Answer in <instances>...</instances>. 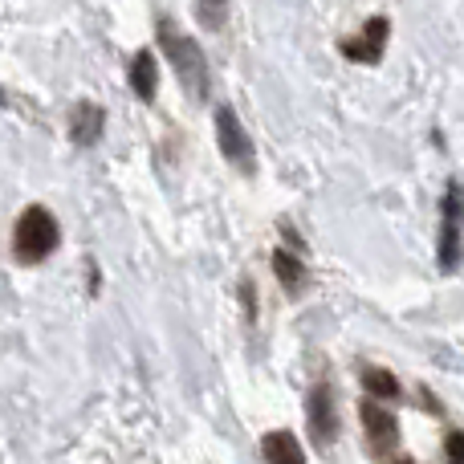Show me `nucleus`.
Returning a JSON list of instances; mask_svg holds the SVG:
<instances>
[{
	"label": "nucleus",
	"mask_w": 464,
	"mask_h": 464,
	"mask_svg": "<svg viewBox=\"0 0 464 464\" xmlns=\"http://www.w3.org/2000/svg\"><path fill=\"white\" fill-rule=\"evenodd\" d=\"M130 90H135V98H143V102H151L155 90H160V70H155L151 49H139V53L130 57Z\"/></svg>",
	"instance_id": "1a4fd4ad"
},
{
	"label": "nucleus",
	"mask_w": 464,
	"mask_h": 464,
	"mask_svg": "<svg viewBox=\"0 0 464 464\" xmlns=\"http://www.w3.org/2000/svg\"><path fill=\"white\" fill-rule=\"evenodd\" d=\"M359 416H362V428H367V449L375 452V457L395 452V444H400V420H395L392 411H387L383 403H375V400L362 403Z\"/></svg>",
	"instance_id": "39448f33"
},
{
	"label": "nucleus",
	"mask_w": 464,
	"mask_h": 464,
	"mask_svg": "<svg viewBox=\"0 0 464 464\" xmlns=\"http://www.w3.org/2000/svg\"><path fill=\"white\" fill-rule=\"evenodd\" d=\"M362 387H367L375 400H400V379L383 367H367L362 371Z\"/></svg>",
	"instance_id": "f8f14e48"
},
{
	"label": "nucleus",
	"mask_w": 464,
	"mask_h": 464,
	"mask_svg": "<svg viewBox=\"0 0 464 464\" xmlns=\"http://www.w3.org/2000/svg\"><path fill=\"white\" fill-rule=\"evenodd\" d=\"M449 457H452V460H464V436H460V432L449 436Z\"/></svg>",
	"instance_id": "4468645a"
},
{
	"label": "nucleus",
	"mask_w": 464,
	"mask_h": 464,
	"mask_svg": "<svg viewBox=\"0 0 464 464\" xmlns=\"http://www.w3.org/2000/svg\"><path fill=\"white\" fill-rule=\"evenodd\" d=\"M196 16L204 29H220L228 16V0H196Z\"/></svg>",
	"instance_id": "ddd939ff"
},
{
	"label": "nucleus",
	"mask_w": 464,
	"mask_h": 464,
	"mask_svg": "<svg viewBox=\"0 0 464 464\" xmlns=\"http://www.w3.org/2000/svg\"><path fill=\"white\" fill-rule=\"evenodd\" d=\"M261 457H265V460L302 464V460H305V452H302V444H297L289 432H269V436L261 440Z\"/></svg>",
	"instance_id": "9b49d317"
},
{
	"label": "nucleus",
	"mask_w": 464,
	"mask_h": 464,
	"mask_svg": "<svg viewBox=\"0 0 464 464\" xmlns=\"http://www.w3.org/2000/svg\"><path fill=\"white\" fill-rule=\"evenodd\" d=\"M305 420H310V436L318 449H330L338 436V408H334V392L326 383H318L305 395Z\"/></svg>",
	"instance_id": "20e7f679"
},
{
	"label": "nucleus",
	"mask_w": 464,
	"mask_h": 464,
	"mask_svg": "<svg viewBox=\"0 0 464 464\" xmlns=\"http://www.w3.org/2000/svg\"><path fill=\"white\" fill-rule=\"evenodd\" d=\"M464 192L449 188L444 196V225H440V269H457L460 265V217H464Z\"/></svg>",
	"instance_id": "423d86ee"
},
{
	"label": "nucleus",
	"mask_w": 464,
	"mask_h": 464,
	"mask_svg": "<svg viewBox=\"0 0 464 464\" xmlns=\"http://www.w3.org/2000/svg\"><path fill=\"white\" fill-rule=\"evenodd\" d=\"M273 273H277V281L289 289V294H302L305 277H310V269H305L294 253H285V248H277V253H273Z\"/></svg>",
	"instance_id": "9d476101"
},
{
	"label": "nucleus",
	"mask_w": 464,
	"mask_h": 464,
	"mask_svg": "<svg viewBox=\"0 0 464 464\" xmlns=\"http://www.w3.org/2000/svg\"><path fill=\"white\" fill-rule=\"evenodd\" d=\"M0 106H5V90H0Z\"/></svg>",
	"instance_id": "2eb2a0df"
},
{
	"label": "nucleus",
	"mask_w": 464,
	"mask_h": 464,
	"mask_svg": "<svg viewBox=\"0 0 464 464\" xmlns=\"http://www.w3.org/2000/svg\"><path fill=\"white\" fill-rule=\"evenodd\" d=\"M387 33H392V24H387V16H371V21L362 24V37H346L338 49H343V57H351V62L375 65L379 57H383Z\"/></svg>",
	"instance_id": "0eeeda50"
},
{
	"label": "nucleus",
	"mask_w": 464,
	"mask_h": 464,
	"mask_svg": "<svg viewBox=\"0 0 464 464\" xmlns=\"http://www.w3.org/2000/svg\"><path fill=\"white\" fill-rule=\"evenodd\" d=\"M160 45H163V53H168V62L176 65V73L188 86V94L204 102V98H208V57H204L200 41L179 33L171 21H160Z\"/></svg>",
	"instance_id": "f257e3e1"
},
{
	"label": "nucleus",
	"mask_w": 464,
	"mask_h": 464,
	"mask_svg": "<svg viewBox=\"0 0 464 464\" xmlns=\"http://www.w3.org/2000/svg\"><path fill=\"white\" fill-rule=\"evenodd\" d=\"M217 143H220V155H225L232 168L253 171V143H248V135L232 106H217Z\"/></svg>",
	"instance_id": "7ed1b4c3"
},
{
	"label": "nucleus",
	"mask_w": 464,
	"mask_h": 464,
	"mask_svg": "<svg viewBox=\"0 0 464 464\" xmlns=\"http://www.w3.org/2000/svg\"><path fill=\"white\" fill-rule=\"evenodd\" d=\"M102 127H106V111L98 102H78L70 111V139L78 147H94L102 139Z\"/></svg>",
	"instance_id": "6e6552de"
},
{
	"label": "nucleus",
	"mask_w": 464,
	"mask_h": 464,
	"mask_svg": "<svg viewBox=\"0 0 464 464\" xmlns=\"http://www.w3.org/2000/svg\"><path fill=\"white\" fill-rule=\"evenodd\" d=\"M57 240H62L57 220L49 217L45 208H29L13 228V253L21 256L24 265H37V261H45V256L53 253Z\"/></svg>",
	"instance_id": "f03ea898"
}]
</instances>
